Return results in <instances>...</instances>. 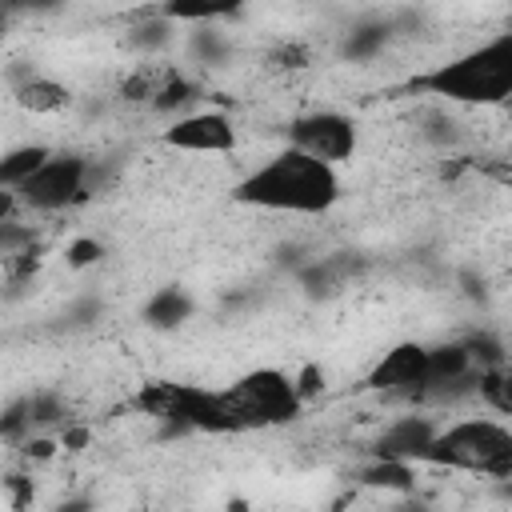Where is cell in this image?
Returning a JSON list of instances; mask_svg holds the SVG:
<instances>
[{"label": "cell", "mask_w": 512, "mask_h": 512, "mask_svg": "<svg viewBox=\"0 0 512 512\" xmlns=\"http://www.w3.org/2000/svg\"><path fill=\"white\" fill-rule=\"evenodd\" d=\"M8 20H12V12H8V8H4V4H0V36H4V32H8Z\"/></svg>", "instance_id": "37"}, {"label": "cell", "mask_w": 512, "mask_h": 512, "mask_svg": "<svg viewBox=\"0 0 512 512\" xmlns=\"http://www.w3.org/2000/svg\"><path fill=\"white\" fill-rule=\"evenodd\" d=\"M84 180H88V160L76 152H52L20 188V204L36 212H56L76 200H84Z\"/></svg>", "instance_id": "5"}, {"label": "cell", "mask_w": 512, "mask_h": 512, "mask_svg": "<svg viewBox=\"0 0 512 512\" xmlns=\"http://www.w3.org/2000/svg\"><path fill=\"white\" fill-rule=\"evenodd\" d=\"M100 312H104V304H100L96 296H88V300H80V304L68 308V320H64V324H68V328H84V324H92Z\"/></svg>", "instance_id": "30"}, {"label": "cell", "mask_w": 512, "mask_h": 512, "mask_svg": "<svg viewBox=\"0 0 512 512\" xmlns=\"http://www.w3.org/2000/svg\"><path fill=\"white\" fill-rule=\"evenodd\" d=\"M288 140H292V148H300L324 164H336L356 152V124L340 112H308L288 124Z\"/></svg>", "instance_id": "6"}, {"label": "cell", "mask_w": 512, "mask_h": 512, "mask_svg": "<svg viewBox=\"0 0 512 512\" xmlns=\"http://www.w3.org/2000/svg\"><path fill=\"white\" fill-rule=\"evenodd\" d=\"M20 452L28 460H48V456H56V440L52 436H24L20 440Z\"/></svg>", "instance_id": "32"}, {"label": "cell", "mask_w": 512, "mask_h": 512, "mask_svg": "<svg viewBox=\"0 0 512 512\" xmlns=\"http://www.w3.org/2000/svg\"><path fill=\"white\" fill-rule=\"evenodd\" d=\"M424 464L508 480L512 476V432L500 420H460V424L436 428L424 452Z\"/></svg>", "instance_id": "4"}, {"label": "cell", "mask_w": 512, "mask_h": 512, "mask_svg": "<svg viewBox=\"0 0 512 512\" xmlns=\"http://www.w3.org/2000/svg\"><path fill=\"white\" fill-rule=\"evenodd\" d=\"M16 204H20V196H16V188H0V220H12V212H16Z\"/></svg>", "instance_id": "36"}, {"label": "cell", "mask_w": 512, "mask_h": 512, "mask_svg": "<svg viewBox=\"0 0 512 512\" xmlns=\"http://www.w3.org/2000/svg\"><path fill=\"white\" fill-rule=\"evenodd\" d=\"M192 296L184 292V288H176V284H168V288H156L152 296H148V304H144V324L148 328H160V332H172V328H180L188 316H192Z\"/></svg>", "instance_id": "14"}, {"label": "cell", "mask_w": 512, "mask_h": 512, "mask_svg": "<svg viewBox=\"0 0 512 512\" xmlns=\"http://www.w3.org/2000/svg\"><path fill=\"white\" fill-rule=\"evenodd\" d=\"M236 204L248 208H268V212H328L340 200V180L336 168L300 152V148H284L276 152L268 164H260L256 172H248L236 188H232Z\"/></svg>", "instance_id": "1"}, {"label": "cell", "mask_w": 512, "mask_h": 512, "mask_svg": "<svg viewBox=\"0 0 512 512\" xmlns=\"http://www.w3.org/2000/svg\"><path fill=\"white\" fill-rule=\"evenodd\" d=\"M192 400H196V388H192V384L148 380V384L132 396V408H140L144 416L168 424V432H192Z\"/></svg>", "instance_id": "9"}, {"label": "cell", "mask_w": 512, "mask_h": 512, "mask_svg": "<svg viewBox=\"0 0 512 512\" xmlns=\"http://www.w3.org/2000/svg\"><path fill=\"white\" fill-rule=\"evenodd\" d=\"M464 344V352L472 356V364L476 368H500L508 356H504V340L500 336H492V332H472L468 340H460Z\"/></svg>", "instance_id": "21"}, {"label": "cell", "mask_w": 512, "mask_h": 512, "mask_svg": "<svg viewBox=\"0 0 512 512\" xmlns=\"http://www.w3.org/2000/svg\"><path fill=\"white\" fill-rule=\"evenodd\" d=\"M308 64H312V56H308L304 44H276L268 52V68H276V72H296V68H308Z\"/></svg>", "instance_id": "27"}, {"label": "cell", "mask_w": 512, "mask_h": 512, "mask_svg": "<svg viewBox=\"0 0 512 512\" xmlns=\"http://www.w3.org/2000/svg\"><path fill=\"white\" fill-rule=\"evenodd\" d=\"M476 392H480V400L492 404L500 416L512 412V396H508V372H504V364H500V368H480Z\"/></svg>", "instance_id": "20"}, {"label": "cell", "mask_w": 512, "mask_h": 512, "mask_svg": "<svg viewBox=\"0 0 512 512\" xmlns=\"http://www.w3.org/2000/svg\"><path fill=\"white\" fill-rule=\"evenodd\" d=\"M356 268H360V260H352L348 252L324 256V260L300 268V284H304L308 296H332V292H340V288L348 284V276H352Z\"/></svg>", "instance_id": "13"}, {"label": "cell", "mask_w": 512, "mask_h": 512, "mask_svg": "<svg viewBox=\"0 0 512 512\" xmlns=\"http://www.w3.org/2000/svg\"><path fill=\"white\" fill-rule=\"evenodd\" d=\"M192 56L200 60V64H224L228 60V40L224 36H216V32H192Z\"/></svg>", "instance_id": "24"}, {"label": "cell", "mask_w": 512, "mask_h": 512, "mask_svg": "<svg viewBox=\"0 0 512 512\" xmlns=\"http://www.w3.org/2000/svg\"><path fill=\"white\" fill-rule=\"evenodd\" d=\"M392 32H396V20H392V16H364V20H356V24L348 28V36L340 40V56L352 60V64L372 60V56L392 40Z\"/></svg>", "instance_id": "11"}, {"label": "cell", "mask_w": 512, "mask_h": 512, "mask_svg": "<svg viewBox=\"0 0 512 512\" xmlns=\"http://www.w3.org/2000/svg\"><path fill=\"white\" fill-rule=\"evenodd\" d=\"M248 0H164L156 16L164 20H180V24H204V20H220V16H236Z\"/></svg>", "instance_id": "15"}, {"label": "cell", "mask_w": 512, "mask_h": 512, "mask_svg": "<svg viewBox=\"0 0 512 512\" xmlns=\"http://www.w3.org/2000/svg\"><path fill=\"white\" fill-rule=\"evenodd\" d=\"M176 68H156V64H144L140 72H132L124 84H120V96L124 100H132V104H152L156 100V92L168 84V76H172Z\"/></svg>", "instance_id": "18"}, {"label": "cell", "mask_w": 512, "mask_h": 512, "mask_svg": "<svg viewBox=\"0 0 512 512\" xmlns=\"http://www.w3.org/2000/svg\"><path fill=\"white\" fill-rule=\"evenodd\" d=\"M412 92H432L456 104H500L512 92V36H496L424 76L412 80Z\"/></svg>", "instance_id": "2"}, {"label": "cell", "mask_w": 512, "mask_h": 512, "mask_svg": "<svg viewBox=\"0 0 512 512\" xmlns=\"http://www.w3.org/2000/svg\"><path fill=\"white\" fill-rule=\"evenodd\" d=\"M0 4L16 16V12H56L64 0H0Z\"/></svg>", "instance_id": "33"}, {"label": "cell", "mask_w": 512, "mask_h": 512, "mask_svg": "<svg viewBox=\"0 0 512 512\" xmlns=\"http://www.w3.org/2000/svg\"><path fill=\"white\" fill-rule=\"evenodd\" d=\"M32 428H28V400H16L0 412V440H24Z\"/></svg>", "instance_id": "28"}, {"label": "cell", "mask_w": 512, "mask_h": 512, "mask_svg": "<svg viewBox=\"0 0 512 512\" xmlns=\"http://www.w3.org/2000/svg\"><path fill=\"white\" fill-rule=\"evenodd\" d=\"M160 140L176 152H232L236 128L224 112H192V116L172 120Z\"/></svg>", "instance_id": "7"}, {"label": "cell", "mask_w": 512, "mask_h": 512, "mask_svg": "<svg viewBox=\"0 0 512 512\" xmlns=\"http://www.w3.org/2000/svg\"><path fill=\"white\" fill-rule=\"evenodd\" d=\"M196 96H200V88H196L192 80H184L180 72H172V76H168V84L156 92V100H152L148 108H156V112H176V108L192 104Z\"/></svg>", "instance_id": "22"}, {"label": "cell", "mask_w": 512, "mask_h": 512, "mask_svg": "<svg viewBox=\"0 0 512 512\" xmlns=\"http://www.w3.org/2000/svg\"><path fill=\"white\" fill-rule=\"evenodd\" d=\"M292 384H296V396H300V400H312V396H320L324 376H320V368H316V364H308V368H304V372H300Z\"/></svg>", "instance_id": "31"}, {"label": "cell", "mask_w": 512, "mask_h": 512, "mask_svg": "<svg viewBox=\"0 0 512 512\" xmlns=\"http://www.w3.org/2000/svg\"><path fill=\"white\" fill-rule=\"evenodd\" d=\"M60 444H64L68 452H80V448L88 444V428H84V424H68V420H64V432H60Z\"/></svg>", "instance_id": "34"}, {"label": "cell", "mask_w": 512, "mask_h": 512, "mask_svg": "<svg viewBox=\"0 0 512 512\" xmlns=\"http://www.w3.org/2000/svg\"><path fill=\"white\" fill-rule=\"evenodd\" d=\"M456 120L448 116V112H428L424 116V140H432V144H456Z\"/></svg>", "instance_id": "29"}, {"label": "cell", "mask_w": 512, "mask_h": 512, "mask_svg": "<svg viewBox=\"0 0 512 512\" xmlns=\"http://www.w3.org/2000/svg\"><path fill=\"white\" fill-rule=\"evenodd\" d=\"M424 368H428V348L416 340H404L396 348H388L376 368L368 372V388L372 392H400V396H420L424 388Z\"/></svg>", "instance_id": "8"}, {"label": "cell", "mask_w": 512, "mask_h": 512, "mask_svg": "<svg viewBox=\"0 0 512 512\" xmlns=\"http://www.w3.org/2000/svg\"><path fill=\"white\" fill-rule=\"evenodd\" d=\"M460 284H464V296L468 300H484V280H476L472 272H460Z\"/></svg>", "instance_id": "35"}, {"label": "cell", "mask_w": 512, "mask_h": 512, "mask_svg": "<svg viewBox=\"0 0 512 512\" xmlns=\"http://www.w3.org/2000/svg\"><path fill=\"white\" fill-rule=\"evenodd\" d=\"M360 484L384 488V492H412V488H416V472H412V464H404V460H384V456H376L368 468H360Z\"/></svg>", "instance_id": "16"}, {"label": "cell", "mask_w": 512, "mask_h": 512, "mask_svg": "<svg viewBox=\"0 0 512 512\" xmlns=\"http://www.w3.org/2000/svg\"><path fill=\"white\" fill-rule=\"evenodd\" d=\"M28 244H36V228L20 224L16 216L12 220H0V256H12L20 248H28Z\"/></svg>", "instance_id": "26"}, {"label": "cell", "mask_w": 512, "mask_h": 512, "mask_svg": "<svg viewBox=\"0 0 512 512\" xmlns=\"http://www.w3.org/2000/svg\"><path fill=\"white\" fill-rule=\"evenodd\" d=\"M52 152L44 144H24V148H12L0 156V188H20Z\"/></svg>", "instance_id": "17"}, {"label": "cell", "mask_w": 512, "mask_h": 512, "mask_svg": "<svg viewBox=\"0 0 512 512\" xmlns=\"http://www.w3.org/2000/svg\"><path fill=\"white\" fill-rule=\"evenodd\" d=\"M12 96H16V104H20L24 112H32V116H52V112L68 108V100H72L68 84H60V80H52V76H44V72H36V76L24 80L20 88H12Z\"/></svg>", "instance_id": "12"}, {"label": "cell", "mask_w": 512, "mask_h": 512, "mask_svg": "<svg viewBox=\"0 0 512 512\" xmlns=\"http://www.w3.org/2000/svg\"><path fill=\"white\" fill-rule=\"evenodd\" d=\"M64 400L56 396V392H36V396H28V428L32 432H44V428H64Z\"/></svg>", "instance_id": "19"}, {"label": "cell", "mask_w": 512, "mask_h": 512, "mask_svg": "<svg viewBox=\"0 0 512 512\" xmlns=\"http://www.w3.org/2000/svg\"><path fill=\"white\" fill-rule=\"evenodd\" d=\"M100 256H104V244H100L96 236H76V240L64 248L68 268H92V264H100Z\"/></svg>", "instance_id": "25"}, {"label": "cell", "mask_w": 512, "mask_h": 512, "mask_svg": "<svg viewBox=\"0 0 512 512\" xmlns=\"http://www.w3.org/2000/svg\"><path fill=\"white\" fill-rule=\"evenodd\" d=\"M168 24H172V20L152 16V20H144V24H136V28L128 32V44H132L136 52H160V48L168 44Z\"/></svg>", "instance_id": "23"}, {"label": "cell", "mask_w": 512, "mask_h": 512, "mask_svg": "<svg viewBox=\"0 0 512 512\" xmlns=\"http://www.w3.org/2000/svg\"><path fill=\"white\" fill-rule=\"evenodd\" d=\"M224 412V432H248V428H272L300 416L304 400L296 396L292 376L280 368H256L244 372L232 388L216 392Z\"/></svg>", "instance_id": "3"}, {"label": "cell", "mask_w": 512, "mask_h": 512, "mask_svg": "<svg viewBox=\"0 0 512 512\" xmlns=\"http://www.w3.org/2000/svg\"><path fill=\"white\" fill-rule=\"evenodd\" d=\"M432 436H436V424H432L428 416H400V420H392V424L380 432V440H376V456L416 464V460H424Z\"/></svg>", "instance_id": "10"}]
</instances>
